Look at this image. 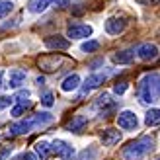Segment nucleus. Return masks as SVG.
Here are the masks:
<instances>
[{"label": "nucleus", "mask_w": 160, "mask_h": 160, "mask_svg": "<svg viewBox=\"0 0 160 160\" xmlns=\"http://www.w3.org/2000/svg\"><path fill=\"white\" fill-rule=\"evenodd\" d=\"M51 2H53V0H29V2H28V10L33 12V14H41V12H45L47 8L51 6Z\"/></svg>", "instance_id": "obj_15"}, {"label": "nucleus", "mask_w": 160, "mask_h": 160, "mask_svg": "<svg viewBox=\"0 0 160 160\" xmlns=\"http://www.w3.org/2000/svg\"><path fill=\"white\" fill-rule=\"evenodd\" d=\"M100 49V43L98 41H86L82 43V51L84 53H94V51H98Z\"/></svg>", "instance_id": "obj_23"}, {"label": "nucleus", "mask_w": 160, "mask_h": 160, "mask_svg": "<svg viewBox=\"0 0 160 160\" xmlns=\"http://www.w3.org/2000/svg\"><path fill=\"white\" fill-rule=\"evenodd\" d=\"M125 28H127L125 18H109L106 22V31L111 35H119L121 31H125Z\"/></svg>", "instance_id": "obj_8"}, {"label": "nucleus", "mask_w": 160, "mask_h": 160, "mask_svg": "<svg viewBox=\"0 0 160 160\" xmlns=\"http://www.w3.org/2000/svg\"><path fill=\"white\" fill-rule=\"evenodd\" d=\"M2 76H4V72H2V70H0V90H2V88H4V82H2Z\"/></svg>", "instance_id": "obj_30"}, {"label": "nucleus", "mask_w": 160, "mask_h": 160, "mask_svg": "<svg viewBox=\"0 0 160 160\" xmlns=\"http://www.w3.org/2000/svg\"><path fill=\"white\" fill-rule=\"evenodd\" d=\"M94 108L100 111V115H102V117H108L109 111H113V109H115V102L111 100V96H109V94H103V96H100V98L96 100Z\"/></svg>", "instance_id": "obj_7"}, {"label": "nucleus", "mask_w": 160, "mask_h": 160, "mask_svg": "<svg viewBox=\"0 0 160 160\" xmlns=\"http://www.w3.org/2000/svg\"><path fill=\"white\" fill-rule=\"evenodd\" d=\"M96 154H98V150H96V148H90V154H88V148H86L84 152L80 154V158H78V160H94V158H96Z\"/></svg>", "instance_id": "obj_25"}, {"label": "nucleus", "mask_w": 160, "mask_h": 160, "mask_svg": "<svg viewBox=\"0 0 160 160\" xmlns=\"http://www.w3.org/2000/svg\"><path fill=\"white\" fill-rule=\"evenodd\" d=\"M22 160H37V156H35L33 152H28V154H23V156H22Z\"/></svg>", "instance_id": "obj_29"}, {"label": "nucleus", "mask_w": 160, "mask_h": 160, "mask_svg": "<svg viewBox=\"0 0 160 160\" xmlns=\"http://www.w3.org/2000/svg\"><path fill=\"white\" fill-rule=\"evenodd\" d=\"M26 108H29V106H23V103H18V106H14V108H12V115H14V117H20L23 111H26Z\"/></svg>", "instance_id": "obj_26"}, {"label": "nucleus", "mask_w": 160, "mask_h": 160, "mask_svg": "<svg viewBox=\"0 0 160 160\" xmlns=\"http://www.w3.org/2000/svg\"><path fill=\"white\" fill-rule=\"evenodd\" d=\"M137 55L142 59V61H152L158 57V47L152 45V43H142L139 49H137Z\"/></svg>", "instance_id": "obj_9"}, {"label": "nucleus", "mask_w": 160, "mask_h": 160, "mask_svg": "<svg viewBox=\"0 0 160 160\" xmlns=\"http://www.w3.org/2000/svg\"><path fill=\"white\" fill-rule=\"evenodd\" d=\"M41 103H43V106H47V108H51L53 103H55V100H53V94H51V92H45V94L41 96Z\"/></svg>", "instance_id": "obj_24"}, {"label": "nucleus", "mask_w": 160, "mask_h": 160, "mask_svg": "<svg viewBox=\"0 0 160 160\" xmlns=\"http://www.w3.org/2000/svg\"><path fill=\"white\" fill-rule=\"evenodd\" d=\"M14 10V4L8 2V0H0V18H4Z\"/></svg>", "instance_id": "obj_22"}, {"label": "nucleus", "mask_w": 160, "mask_h": 160, "mask_svg": "<svg viewBox=\"0 0 160 160\" xmlns=\"http://www.w3.org/2000/svg\"><path fill=\"white\" fill-rule=\"evenodd\" d=\"M156 160H160V156H158V158H156Z\"/></svg>", "instance_id": "obj_31"}, {"label": "nucleus", "mask_w": 160, "mask_h": 160, "mask_svg": "<svg viewBox=\"0 0 160 160\" xmlns=\"http://www.w3.org/2000/svg\"><path fill=\"white\" fill-rule=\"evenodd\" d=\"M51 152L53 154H57L59 158L62 160H70L74 156V147H70L67 141H62V139H55L51 142Z\"/></svg>", "instance_id": "obj_4"}, {"label": "nucleus", "mask_w": 160, "mask_h": 160, "mask_svg": "<svg viewBox=\"0 0 160 160\" xmlns=\"http://www.w3.org/2000/svg\"><path fill=\"white\" fill-rule=\"evenodd\" d=\"M28 98H29V92H28V90H22V92H18V94L12 98V102H18V103H23V106H29Z\"/></svg>", "instance_id": "obj_21"}, {"label": "nucleus", "mask_w": 160, "mask_h": 160, "mask_svg": "<svg viewBox=\"0 0 160 160\" xmlns=\"http://www.w3.org/2000/svg\"><path fill=\"white\" fill-rule=\"evenodd\" d=\"M45 45L49 47V49H57V51H67L68 47H70L68 39L61 37V35H51V37H47V39H45Z\"/></svg>", "instance_id": "obj_10"}, {"label": "nucleus", "mask_w": 160, "mask_h": 160, "mask_svg": "<svg viewBox=\"0 0 160 160\" xmlns=\"http://www.w3.org/2000/svg\"><path fill=\"white\" fill-rule=\"evenodd\" d=\"M86 123H88V117H86V115H74L72 121L67 123V129H68V131H80Z\"/></svg>", "instance_id": "obj_18"}, {"label": "nucleus", "mask_w": 160, "mask_h": 160, "mask_svg": "<svg viewBox=\"0 0 160 160\" xmlns=\"http://www.w3.org/2000/svg\"><path fill=\"white\" fill-rule=\"evenodd\" d=\"M59 61H61V59L57 57V55H53L51 59H47V57L39 59V65H43L45 70H55V68H57V65H59Z\"/></svg>", "instance_id": "obj_20"}, {"label": "nucleus", "mask_w": 160, "mask_h": 160, "mask_svg": "<svg viewBox=\"0 0 160 160\" xmlns=\"http://www.w3.org/2000/svg\"><path fill=\"white\" fill-rule=\"evenodd\" d=\"M53 121L51 113H35L33 117H28V119H22V121H16L10 125V133L12 135H26L35 127H45Z\"/></svg>", "instance_id": "obj_3"}, {"label": "nucleus", "mask_w": 160, "mask_h": 160, "mask_svg": "<svg viewBox=\"0 0 160 160\" xmlns=\"http://www.w3.org/2000/svg\"><path fill=\"white\" fill-rule=\"evenodd\" d=\"M78 86H80V76H78V74L67 76L65 80H62V84H61V88H62L65 92H72V90H76Z\"/></svg>", "instance_id": "obj_17"}, {"label": "nucleus", "mask_w": 160, "mask_h": 160, "mask_svg": "<svg viewBox=\"0 0 160 160\" xmlns=\"http://www.w3.org/2000/svg\"><path fill=\"white\" fill-rule=\"evenodd\" d=\"M135 59V51L133 49H127V51H119L113 55V61L119 62V65H129V62H133Z\"/></svg>", "instance_id": "obj_16"}, {"label": "nucleus", "mask_w": 160, "mask_h": 160, "mask_svg": "<svg viewBox=\"0 0 160 160\" xmlns=\"http://www.w3.org/2000/svg\"><path fill=\"white\" fill-rule=\"evenodd\" d=\"M23 82H26V70L12 68L10 74H8V86H10V88H20Z\"/></svg>", "instance_id": "obj_12"}, {"label": "nucleus", "mask_w": 160, "mask_h": 160, "mask_svg": "<svg viewBox=\"0 0 160 160\" xmlns=\"http://www.w3.org/2000/svg\"><path fill=\"white\" fill-rule=\"evenodd\" d=\"M145 123H147L148 127H156V125H160V109H156V108L148 109L147 115H145Z\"/></svg>", "instance_id": "obj_19"}, {"label": "nucleus", "mask_w": 160, "mask_h": 160, "mask_svg": "<svg viewBox=\"0 0 160 160\" xmlns=\"http://www.w3.org/2000/svg\"><path fill=\"white\" fill-rule=\"evenodd\" d=\"M35 156L37 160H49L51 156V145L47 141H39L35 142Z\"/></svg>", "instance_id": "obj_14"}, {"label": "nucleus", "mask_w": 160, "mask_h": 160, "mask_svg": "<svg viewBox=\"0 0 160 160\" xmlns=\"http://www.w3.org/2000/svg\"><path fill=\"white\" fill-rule=\"evenodd\" d=\"M152 150H154V139L145 135V137H139L137 141H131L123 148V158L125 160H145Z\"/></svg>", "instance_id": "obj_2"}, {"label": "nucleus", "mask_w": 160, "mask_h": 160, "mask_svg": "<svg viewBox=\"0 0 160 160\" xmlns=\"http://www.w3.org/2000/svg\"><path fill=\"white\" fill-rule=\"evenodd\" d=\"M106 82V74H90L86 80H84V86H82V94H88L92 92L94 88H98L100 84Z\"/></svg>", "instance_id": "obj_11"}, {"label": "nucleus", "mask_w": 160, "mask_h": 160, "mask_svg": "<svg viewBox=\"0 0 160 160\" xmlns=\"http://www.w3.org/2000/svg\"><path fill=\"white\" fill-rule=\"evenodd\" d=\"M117 125L121 127L123 131H135L139 127V119L133 111L127 109V111H121V113L117 115Z\"/></svg>", "instance_id": "obj_6"}, {"label": "nucleus", "mask_w": 160, "mask_h": 160, "mask_svg": "<svg viewBox=\"0 0 160 160\" xmlns=\"http://www.w3.org/2000/svg\"><path fill=\"white\" fill-rule=\"evenodd\" d=\"M139 4H145V6H150V4H156V2H160V0H137Z\"/></svg>", "instance_id": "obj_28"}, {"label": "nucleus", "mask_w": 160, "mask_h": 160, "mask_svg": "<svg viewBox=\"0 0 160 160\" xmlns=\"http://www.w3.org/2000/svg\"><path fill=\"white\" fill-rule=\"evenodd\" d=\"M100 139L103 142V147H113L115 142H119V139H121V133H119L117 129H103Z\"/></svg>", "instance_id": "obj_13"}, {"label": "nucleus", "mask_w": 160, "mask_h": 160, "mask_svg": "<svg viewBox=\"0 0 160 160\" xmlns=\"http://www.w3.org/2000/svg\"><path fill=\"white\" fill-rule=\"evenodd\" d=\"M67 35H68V37H72V39H84V37H90V35H92V26H88V23L72 22V23H68V28H67Z\"/></svg>", "instance_id": "obj_5"}, {"label": "nucleus", "mask_w": 160, "mask_h": 160, "mask_svg": "<svg viewBox=\"0 0 160 160\" xmlns=\"http://www.w3.org/2000/svg\"><path fill=\"white\" fill-rule=\"evenodd\" d=\"M127 90V82H125V80H121V82H117L115 86H113V92L115 94H123Z\"/></svg>", "instance_id": "obj_27"}, {"label": "nucleus", "mask_w": 160, "mask_h": 160, "mask_svg": "<svg viewBox=\"0 0 160 160\" xmlns=\"http://www.w3.org/2000/svg\"><path fill=\"white\" fill-rule=\"evenodd\" d=\"M137 96L141 103H154L160 100V74L150 72L139 82L137 86Z\"/></svg>", "instance_id": "obj_1"}]
</instances>
